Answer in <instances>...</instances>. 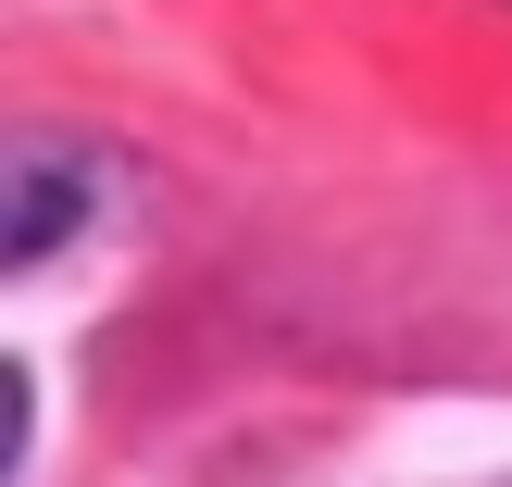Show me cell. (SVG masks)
I'll list each match as a JSON object with an SVG mask.
<instances>
[{
	"mask_svg": "<svg viewBox=\"0 0 512 487\" xmlns=\"http://www.w3.org/2000/svg\"><path fill=\"white\" fill-rule=\"evenodd\" d=\"M75 213H88V175H75L63 150H38V138H0V275L38 263V250H63Z\"/></svg>",
	"mask_w": 512,
	"mask_h": 487,
	"instance_id": "6da1fadb",
	"label": "cell"
},
{
	"mask_svg": "<svg viewBox=\"0 0 512 487\" xmlns=\"http://www.w3.org/2000/svg\"><path fill=\"white\" fill-rule=\"evenodd\" d=\"M13 450H25V375L0 363V475H13Z\"/></svg>",
	"mask_w": 512,
	"mask_h": 487,
	"instance_id": "7a4b0ae2",
	"label": "cell"
}]
</instances>
